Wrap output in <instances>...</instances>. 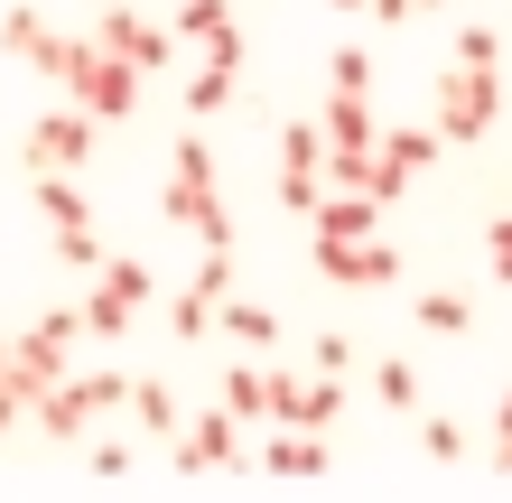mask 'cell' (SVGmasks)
Instances as JSON below:
<instances>
[{
  "label": "cell",
  "mask_w": 512,
  "mask_h": 503,
  "mask_svg": "<svg viewBox=\"0 0 512 503\" xmlns=\"http://www.w3.org/2000/svg\"><path fill=\"white\" fill-rule=\"evenodd\" d=\"M159 215H168V224H187L205 252H233V215H224V196H215V150H205V131H187V140L168 150Z\"/></svg>",
  "instance_id": "1"
},
{
  "label": "cell",
  "mask_w": 512,
  "mask_h": 503,
  "mask_svg": "<svg viewBox=\"0 0 512 503\" xmlns=\"http://www.w3.org/2000/svg\"><path fill=\"white\" fill-rule=\"evenodd\" d=\"M429 122H438V140H447V150L485 140V131L503 122V75H494V66H447V75H438Z\"/></svg>",
  "instance_id": "2"
},
{
  "label": "cell",
  "mask_w": 512,
  "mask_h": 503,
  "mask_svg": "<svg viewBox=\"0 0 512 503\" xmlns=\"http://www.w3.org/2000/svg\"><path fill=\"white\" fill-rule=\"evenodd\" d=\"M66 103H84L94 122H131V112H140V66H131V56H112V47H94V38H84L75 75H66Z\"/></svg>",
  "instance_id": "3"
},
{
  "label": "cell",
  "mask_w": 512,
  "mask_h": 503,
  "mask_svg": "<svg viewBox=\"0 0 512 503\" xmlns=\"http://www.w3.org/2000/svg\"><path fill=\"white\" fill-rule=\"evenodd\" d=\"M140 308H149V261L140 252H112L103 271H94V299H84V336H131L140 327Z\"/></svg>",
  "instance_id": "4"
},
{
  "label": "cell",
  "mask_w": 512,
  "mask_h": 503,
  "mask_svg": "<svg viewBox=\"0 0 512 503\" xmlns=\"http://www.w3.org/2000/svg\"><path fill=\"white\" fill-rule=\"evenodd\" d=\"M84 38H94V47H112V56H131L140 75H168V66H177V47H187V38H177V28H159V19H140L131 0H103V10H94V28H84Z\"/></svg>",
  "instance_id": "5"
},
{
  "label": "cell",
  "mask_w": 512,
  "mask_h": 503,
  "mask_svg": "<svg viewBox=\"0 0 512 503\" xmlns=\"http://www.w3.org/2000/svg\"><path fill=\"white\" fill-rule=\"evenodd\" d=\"M94 112L84 103H56V112H38V122L19 131V159H28V177H47V168H84L94 159Z\"/></svg>",
  "instance_id": "6"
},
{
  "label": "cell",
  "mask_w": 512,
  "mask_h": 503,
  "mask_svg": "<svg viewBox=\"0 0 512 503\" xmlns=\"http://www.w3.org/2000/svg\"><path fill=\"white\" fill-rule=\"evenodd\" d=\"M224 299H233V252H205L196 280L168 299V336H177V345H205V336L224 327Z\"/></svg>",
  "instance_id": "7"
},
{
  "label": "cell",
  "mask_w": 512,
  "mask_h": 503,
  "mask_svg": "<svg viewBox=\"0 0 512 503\" xmlns=\"http://www.w3.org/2000/svg\"><path fill=\"white\" fill-rule=\"evenodd\" d=\"M168 466H177V476H224V466H243V420H233L224 401L196 410V420L168 438Z\"/></svg>",
  "instance_id": "8"
},
{
  "label": "cell",
  "mask_w": 512,
  "mask_h": 503,
  "mask_svg": "<svg viewBox=\"0 0 512 503\" xmlns=\"http://www.w3.org/2000/svg\"><path fill=\"white\" fill-rule=\"evenodd\" d=\"M270 420L289 429H336L345 420V373H270Z\"/></svg>",
  "instance_id": "9"
},
{
  "label": "cell",
  "mask_w": 512,
  "mask_h": 503,
  "mask_svg": "<svg viewBox=\"0 0 512 503\" xmlns=\"http://www.w3.org/2000/svg\"><path fill=\"white\" fill-rule=\"evenodd\" d=\"M317 271L336 280V289H391L401 280V243H317Z\"/></svg>",
  "instance_id": "10"
},
{
  "label": "cell",
  "mask_w": 512,
  "mask_h": 503,
  "mask_svg": "<svg viewBox=\"0 0 512 503\" xmlns=\"http://www.w3.org/2000/svg\"><path fill=\"white\" fill-rule=\"evenodd\" d=\"M168 28H177L196 56H215V66H243V19H233V0H187Z\"/></svg>",
  "instance_id": "11"
},
{
  "label": "cell",
  "mask_w": 512,
  "mask_h": 503,
  "mask_svg": "<svg viewBox=\"0 0 512 503\" xmlns=\"http://www.w3.org/2000/svg\"><path fill=\"white\" fill-rule=\"evenodd\" d=\"M326 466H336V457H326V429H270V448H261V476H280V485H317L326 476Z\"/></svg>",
  "instance_id": "12"
},
{
  "label": "cell",
  "mask_w": 512,
  "mask_h": 503,
  "mask_svg": "<svg viewBox=\"0 0 512 503\" xmlns=\"http://www.w3.org/2000/svg\"><path fill=\"white\" fill-rule=\"evenodd\" d=\"M373 224H382V196H364V187H326V205L308 215L317 243H364Z\"/></svg>",
  "instance_id": "13"
},
{
  "label": "cell",
  "mask_w": 512,
  "mask_h": 503,
  "mask_svg": "<svg viewBox=\"0 0 512 503\" xmlns=\"http://www.w3.org/2000/svg\"><path fill=\"white\" fill-rule=\"evenodd\" d=\"M28 420H38L47 438H84L103 410H94V392H84V373H66V382H47V392L28 401Z\"/></svg>",
  "instance_id": "14"
},
{
  "label": "cell",
  "mask_w": 512,
  "mask_h": 503,
  "mask_svg": "<svg viewBox=\"0 0 512 503\" xmlns=\"http://www.w3.org/2000/svg\"><path fill=\"white\" fill-rule=\"evenodd\" d=\"M326 150H382V112H373V94H326Z\"/></svg>",
  "instance_id": "15"
},
{
  "label": "cell",
  "mask_w": 512,
  "mask_h": 503,
  "mask_svg": "<svg viewBox=\"0 0 512 503\" xmlns=\"http://www.w3.org/2000/svg\"><path fill=\"white\" fill-rule=\"evenodd\" d=\"M28 205L47 215V233H75V224H94V205H84V187L66 168H47V177H28Z\"/></svg>",
  "instance_id": "16"
},
{
  "label": "cell",
  "mask_w": 512,
  "mask_h": 503,
  "mask_svg": "<svg viewBox=\"0 0 512 503\" xmlns=\"http://www.w3.org/2000/svg\"><path fill=\"white\" fill-rule=\"evenodd\" d=\"M131 410H140V438H159V448L187 429V410H177V392H168L159 373H140V382H131Z\"/></svg>",
  "instance_id": "17"
},
{
  "label": "cell",
  "mask_w": 512,
  "mask_h": 503,
  "mask_svg": "<svg viewBox=\"0 0 512 503\" xmlns=\"http://www.w3.org/2000/svg\"><path fill=\"white\" fill-rule=\"evenodd\" d=\"M233 75H243V66H215V56H205V66H196L187 84H177V103H187V122H215V112L233 103Z\"/></svg>",
  "instance_id": "18"
},
{
  "label": "cell",
  "mask_w": 512,
  "mask_h": 503,
  "mask_svg": "<svg viewBox=\"0 0 512 503\" xmlns=\"http://www.w3.org/2000/svg\"><path fill=\"white\" fill-rule=\"evenodd\" d=\"M224 336L243 354H270V345H280V317H270L261 299H224Z\"/></svg>",
  "instance_id": "19"
},
{
  "label": "cell",
  "mask_w": 512,
  "mask_h": 503,
  "mask_svg": "<svg viewBox=\"0 0 512 503\" xmlns=\"http://www.w3.org/2000/svg\"><path fill=\"white\" fill-rule=\"evenodd\" d=\"M438 150H447V140H438V122H401V131H382V159H391V168H410V177L429 168Z\"/></svg>",
  "instance_id": "20"
},
{
  "label": "cell",
  "mask_w": 512,
  "mask_h": 503,
  "mask_svg": "<svg viewBox=\"0 0 512 503\" xmlns=\"http://www.w3.org/2000/svg\"><path fill=\"white\" fill-rule=\"evenodd\" d=\"M410 317H419L429 336H466V327H475V308L457 299V289H419V299H410Z\"/></svg>",
  "instance_id": "21"
},
{
  "label": "cell",
  "mask_w": 512,
  "mask_h": 503,
  "mask_svg": "<svg viewBox=\"0 0 512 503\" xmlns=\"http://www.w3.org/2000/svg\"><path fill=\"white\" fill-rule=\"evenodd\" d=\"M224 410H233V420H270V373L261 364H233L224 373Z\"/></svg>",
  "instance_id": "22"
},
{
  "label": "cell",
  "mask_w": 512,
  "mask_h": 503,
  "mask_svg": "<svg viewBox=\"0 0 512 503\" xmlns=\"http://www.w3.org/2000/svg\"><path fill=\"white\" fill-rule=\"evenodd\" d=\"M280 168H326V122H280Z\"/></svg>",
  "instance_id": "23"
},
{
  "label": "cell",
  "mask_w": 512,
  "mask_h": 503,
  "mask_svg": "<svg viewBox=\"0 0 512 503\" xmlns=\"http://www.w3.org/2000/svg\"><path fill=\"white\" fill-rule=\"evenodd\" d=\"M373 401L382 410H419V373L401 364V354H382V364H373Z\"/></svg>",
  "instance_id": "24"
},
{
  "label": "cell",
  "mask_w": 512,
  "mask_h": 503,
  "mask_svg": "<svg viewBox=\"0 0 512 503\" xmlns=\"http://www.w3.org/2000/svg\"><path fill=\"white\" fill-rule=\"evenodd\" d=\"M419 448H429V466H466V429L447 420V410H429V420H419Z\"/></svg>",
  "instance_id": "25"
},
{
  "label": "cell",
  "mask_w": 512,
  "mask_h": 503,
  "mask_svg": "<svg viewBox=\"0 0 512 503\" xmlns=\"http://www.w3.org/2000/svg\"><path fill=\"white\" fill-rule=\"evenodd\" d=\"M326 205V168H280V215H317Z\"/></svg>",
  "instance_id": "26"
},
{
  "label": "cell",
  "mask_w": 512,
  "mask_h": 503,
  "mask_svg": "<svg viewBox=\"0 0 512 503\" xmlns=\"http://www.w3.org/2000/svg\"><path fill=\"white\" fill-rule=\"evenodd\" d=\"M326 84H336V94H373V56H364V47L345 38L336 56H326Z\"/></svg>",
  "instance_id": "27"
},
{
  "label": "cell",
  "mask_w": 512,
  "mask_h": 503,
  "mask_svg": "<svg viewBox=\"0 0 512 503\" xmlns=\"http://www.w3.org/2000/svg\"><path fill=\"white\" fill-rule=\"evenodd\" d=\"M38 38H47L38 10H0V56H19V66H28V56H38Z\"/></svg>",
  "instance_id": "28"
},
{
  "label": "cell",
  "mask_w": 512,
  "mask_h": 503,
  "mask_svg": "<svg viewBox=\"0 0 512 503\" xmlns=\"http://www.w3.org/2000/svg\"><path fill=\"white\" fill-rule=\"evenodd\" d=\"M75 56H84V38H66V28H47V38H38V56H28V66H38L47 84H66V75H75Z\"/></svg>",
  "instance_id": "29"
},
{
  "label": "cell",
  "mask_w": 512,
  "mask_h": 503,
  "mask_svg": "<svg viewBox=\"0 0 512 503\" xmlns=\"http://www.w3.org/2000/svg\"><path fill=\"white\" fill-rule=\"evenodd\" d=\"M84 476H94V485H131V476H140V457L122 448V438H103V448L84 457Z\"/></svg>",
  "instance_id": "30"
},
{
  "label": "cell",
  "mask_w": 512,
  "mask_h": 503,
  "mask_svg": "<svg viewBox=\"0 0 512 503\" xmlns=\"http://www.w3.org/2000/svg\"><path fill=\"white\" fill-rule=\"evenodd\" d=\"M457 66H503V28L466 19V28H457Z\"/></svg>",
  "instance_id": "31"
},
{
  "label": "cell",
  "mask_w": 512,
  "mask_h": 503,
  "mask_svg": "<svg viewBox=\"0 0 512 503\" xmlns=\"http://www.w3.org/2000/svg\"><path fill=\"white\" fill-rule=\"evenodd\" d=\"M56 261H66V271H103V243H94V224H75V233H56Z\"/></svg>",
  "instance_id": "32"
},
{
  "label": "cell",
  "mask_w": 512,
  "mask_h": 503,
  "mask_svg": "<svg viewBox=\"0 0 512 503\" xmlns=\"http://www.w3.org/2000/svg\"><path fill=\"white\" fill-rule=\"evenodd\" d=\"M308 364H317V373H354V336H345V327H326V336L308 345Z\"/></svg>",
  "instance_id": "33"
},
{
  "label": "cell",
  "mask_w": 512,
  "mask_h": 503,
  "mask_svg": "<svg viewBox=\"0 0 512 503\" xmlns=\"http://www.w3.org/2000/svg\"><path fill=\"white\" fill-rule=\"evenodd\" d=\"M485 271L512 289V215H494V224H485Z\"/></svg>",
  "instance_id": "34"
},
{
  "label": "cell",
  "mask_w": 512,
  "mask_h": 503,
  "mask_svg": "<svg viewBox=\"0 0 512 503\" xmlns=\"http://www.w3.org/2000/svg\"><path fill=\"white\" fill-rule=\"evenodd\" d=\"M401 187H410V168H391V159L373 150V159H364V196H382V205H391V196H401Z\"/></svg>",
  "instance_id": "35"
},
{
  "label": "cell",
  "mask_w": 512,
  "mask_h": 503,
  "mask_svg": "<svg viewBox=\"0 0 512 503\" xmlns=\"http://www.w3.org/2000/svg\"><path fill=\"white\" fill-rule=\"evenodd\" d=\"M84 392H94V410H131V373H84Z\"/></svg>",
  "instance_id": "36"
},
{
  "label": "cell",
  "mask_w": 512,
  "mask_h": 503,
  "mask_svg": "<svg viewBox=\"0 0 512 503\" xmlns=\"http://www.w3.org/2000/svg\"><path fill=\"white\" fill-rule=\"evenodd\" d=\"M19 410H28V392H19L10 373H0V438H10V420H19Z\"/></svg>",
  "instance_id": "37"
},
{
  "label": "cell",
  "mask_w": 512,
  "mask_h": 503,
  "mask_svg": "<svg viewBox=\"0 0 512 503\" xmlns=\"http://www.w3.org/2000/svg\"><path fill=\"white\" fill-rule=\"evenodd\" d=\"M373 19H382V28H410V19H419V0H373Z\"/></svg>",
  "instance_id": "38"
},
{
  "label": "cell",
  "mask_w": 512,
  "mask_h": 503,
  "mask_svg": "<svg viewBox=\"0 0 512 503\" xmlns=\"http://www.w3.org/2000/svg\"><path fill=\"white\" fill-rule=\"evenodd\" d=\"M494 476L512 485V429H494Z\"/></svg>",
  "instance_id": "39"
},
{
  "label": "cell",
  "mask_w": 512,
  "mask_h": 503,
  "mask_svg": "<svg viewBox=\"0 0 512 503\" xmlns=\"http://www.w3.org/2000/svg\"><path fill=\"white\" fill-rule=\"evenodd\" d=\"M494 429H512V382H503V392H494Z\"/></svg>",
  "instance_id": "40"
},
{
  "label": "cell",
  "mask_w": 512,
  "mask_h": 503,
  "mask_svg": "<svg viewBox=\"0 0 512 503\" xmlns=\"http://www.w3.org/2000/svg\"><path fill=\"white\" fill-rule=\"evenodd\" d=\"M438 10H447V0H419V19H438Z\"/></svg>",
  "instance_id": "41"
},
{
  "label": "cell",
  "mask_w": 512,
  "mask_h": 503,
  "mask_svg": "<svg viewBox=\"0 0 512 503\" xmlns=\"http://www.w3.org/2000/svg\"><path fill=\"white\" fill-rule=\"evenodd\" d=\"M326 10H364V0H326Z\"/></svg>",
  "instance_id": "42"
},
{
  "label": "cell",
  "mask_w": 512,
  "mask_h": 503,
  "mask_svg": "<svg viewBox=\"0 0 512 503\" xmlns=\"http://www.w3.org/2000/svg\"><path fill=\"white\" fill-rule=\"evenodd\" d=\"M0 364H10V327H0Z\"/></svg>",
  "instance_id": "43"
}]
</instances>
